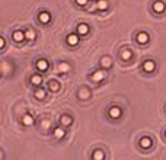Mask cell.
<instances>
[{
    "mask_svg": "<svg viewBox=\"0 0 166 160\" xmlns=\"http://www.w3.org/2000/svg\"><path fill=\"white\" fill-rule=\"evenodd\" d=\"M109 115H111L112 118H120V117H121V109H120L118 106H112V108L109 109Z\"/></svg>",
    "mask_w": 166,
    "mask_h": 160,
    "instance_id": "1",
    "label": "cell"
},
{
    "mask_svg": "<svg viewBox=\"0 0 166 160\" xmlns=\"http://www.w3.org/2000/svg\"><path fill=\"white\" fill-rule=\"evenodd\" d=\"M50 19H51V16H50L48 12H41V13H40V22H41V23H48Z\"/></svg>",
    "mask_w": 166,
    "mask_h": 160,
    "instance_id": "2",
    "label": "cell"
},
{
    "mask_svg": "<svg viewBox=\"0 0 166 160\" xmlns=\"http://www.w3.org/2000/svg\"><path fill=\"white\" fill-rule=\"evenodd\" d=\"M104 77H105V72H102V70H98V72H95L92 74V79L95 80V81H99V80H102Z\"/></svg>",
    "mask_w": 166,
    "mask_h": 160,
    "instance_id": "3",
    "label": "cell"
},
{
    "mask_svg": "<svg viewBox=\"0 0 166 160\" xmlns=\"http://www.w3.org/2000/svg\"><path fill=\"white\" fill-rule=\"evenodd\" d=\"M37 67H38L41 72H45V70L48 69V61H47V60H38Z\"/></svg>",
    "mask_w": 166,
    "mask_h": 160,
    "instance_id": "4",
    "label": "cell"
},
{
    "mask_svg": "<svg viewBox=\"0 0 166 160\" xmlns=\"http://www.w3.org/2000/svg\"><path fill=\"white\" fill-rule=\"evenodd\" d=\"M140 146H141L143 149H149V147L152 146V140H150V138H147V137H144V138H141V140H140Z\"/></svg>",
    "mask_w": 166,
    "mask_h": 160,
    "instance_id": "5",
    "label": "cell"
},
{
    "mask_svg": "<svg viewBox=\"0 0 166 160\" xmlns=\"http://www.w3.org/2000/svg\"><path fill=\"white\" fill-rule=\"evenodd\" d=\"M77 32H79L80 35H86V34L89 32V26L84 25V23H80V25L77 26Z\"/></svg>",
    "mask_w": 166,
    "mask_h": 160,
    "instance_id": "6",
    "label": "cell"
},
{
    "mask_svg": "<svg viewBox=\"0 0 166 160\" xmlns=\"http://www.w3.org/2000/svg\"><path fill=\"white\" fill-rule=\"evenodd\" d=\"M137 41H138L140 44H146V42L149 41V35L144 34V32H140V34L137 35Z\"/></svg>",
    "mask_w": 166,
    "mask_h": 160,
    "instance_id": "7",
    "label": "cell"
},
{
    "mask_svg": "<svg viewBox=\"0 0 166 160\" xmlns=\"http://www.w3.org/2000/svg\"><path fill=\"white\" fill-rule=\"evenodd\" d=\"M153 9H155L156 12H163V10H165V3H163V1H155Z\"/></svg>",
    "mask_w": 166,
    "mask_h": 160,
    "instance_id": "8",
    "label": "cell"
},
{
    "mask_svg": "<svg viewBox=\"0 0 166 160\" xmlns=\"http://www.w3.org/2000/svg\"><path fill=\"white\" fill-rule=\"evenodd\" d=\"M143 69H144L146 72H153V70H155V63L149 60V61H146V63L143 64Z\"/></svg>",
    "mask_w": 166,
    "mask_h": 160,
    "instance_id": "9",
    "label": "cell"
},
{
    "mask_svg": "<svg viewBox=\"0 0 166 160\" xmlns=\"http://www.w3.org/2000/svg\"><path fill=\"white\" fill-rule=\"evenodd\" d=\"M13 40L16 41V42H21V41L25 40V34L21 32V31H16V32L13 34Z\"/></svg>",
    "mask_w": 166,
    "mask_h": 160,
    "instance_id": "10",
    "label": "cell"
},
{
    "mask_svg": "<svg viewBox=\"0 0 166 160\" xmlns=\"http://www.w3.org/2000/svg\"><path fill=\"white\" fill-rule=\"evenodd\" d=\"M67 42H69L70 45H76V44L79 42V37H77V35H74V34H72V35H69V37H67Z\"/></svg>",
    "mask_w": 166,
    "mask_h": 160,
    "instance_id": "11",
    "label": "cell"
},
{
    "mask_svg": "<svg viewBox=\"0 0 166 160\" xmlns=\"http://www.w3.org/2000/svg\"><path fill=\"white\" fill-rule=\"evenodd\" d=\"M61 124L64 125V127H67V125H70L72 122H73V120H72V117H69V115H63L61 117Z\"/></svg>",
    "mask_w": 166,
    "mask_h": 160,
    "instance_id": "12",
    "label": "cell"
},
{
    "mask_svg": "<svg viewBox=\"0 0 166 160\" xmlns=\"http://www.w3.org/2000/svg\"><path fill=\"white\" fill-rule=\"evenodd\" d=\"M96 6H98V9H101V10H106V9H108V1H106V0H99Z\"/></svg>",
    "mask_w": 166,
    "mask_h": 160,
    "instance_id": "13",
    "label": "cell"
},
{
    "mask_svg": "<svg viewBox=\"0 0 166 160\" xmlns=\"http://www.w3.org/2000/svg\"><path fill=\"white\" fill-rule=\"evenodd\" d=\"M104 157H105V154H104L102 150H96V152L93 153V159L95 160H104Z\"/></svg>",
    "mask_w": 166,
    "mask_h": 160,
    "instance_id": "14",
    "label": "cell"
},
{
    "mask_svg": "<svg viewBox=\"0 0 166 160\" xmlns=\"http://www.w3.org/2000/svg\"><path fill=\"white\" fill-rule=\"evenodd\" d=\"M22 122H23L25 125H32V124H34V118H32L31 115H25V117L22 118Z\"/></svg>",
    "mask_w": 166,
    "mask_h": 160,
    "instance_id": "15",
    "label": "cell"
},
{
    "mask_svg": "<svg viewBox=\"0 0 166 160\" xmlns=\"http://www.w3.org/2000/svg\"><path fill=\"white\" fill-rule=\"evenodd\" d=\"M25 38L26 40H35V31H32V29H28L26 32H25Z\"/></svg>",
    "mask_w": 166,
    "mask_h": 160,
    "instance_id": "16",
    "label": "cell"
},
{
    "mask_svg": "<svg viewBox=\"0 0 166 160\" xmlns=\"http://www.w3.org/2000/svg\"><path fill=\"white\" fill-rule=\"evenodd\" d=\"M64 134H66V132L63 131V128H55V130H54V135H55L57 138H63Z\"/></svg>",
    "mask_w": 166,
    "mask_h": 160,
    "instance_id": "17",
    "label": "cell"
},
{
    "mask_svg": "<svg viewBox=\"0 0 166 160\" xmlns=\"http://www.w3.org/2000/svg\"><path fill=\"white\" fill-rule=\"evenodd\" d=\"M50 89L52 90V92H57L58 89H60V84H58V81H50Z\"/></svg>",
    "mask_w": 166,
    "mask_h": 160,
    "instance_id": "18",
    "label": "cell"
},
{
    "mask_svg": "<svg viewBox=\"0 0 166 160\" xmlns=\"http://www.w3.org/2000/svg\"><path fill=\"white\" fill-rule=\"evenodd\" d=\"M101 64H102L104 67H109V66H111V58H109V57H104V58L101 60Z\"/></svg>",
    "mask_w": 166,
    "mask_h": 160,
    "instance_id": "19",
    "label": "cell"
},
{
    "mask_svg": "<svg viewBox=\"0 0 166 160\" xmlns=\"http://www.w3.org/2000/svg\"><path fill=\"white\" fill-rule=\"evenodd\" d=\"M58 69H60V72L66 73V72H69V70H70V66H69L67 63H61V64L58 66Z\"/></svg>",
    "mask_w": 166,
    "mask_h": 160,
    "instance_id": "20",
    "label": "cell"
},
{
    "mask_svg": "<svg viewBox=\"0 0 166 160\" xmlns=\"http://www.w3.org/2000/svg\"><path fill=\"white\" fill-rule=\"evenodd\" d=\"M121 57H123L124 60H130V58H131V51H130V50H124V51L121 52Z\"/></svg>",
    "mask_w": 166,
    "mask_h": 160,
    "instance_id": "21",
    "label": "cell"
},
{
    "mask_svg": "<svg viewBox=\"0 0 166 160\" xmlns=\"http://www.w3.org/2000/svg\"><path fill=\"white\" fill-rule=\"evenodd\" d=\"M31 83H32V84H40V83H41V76H38V74L32 76V77H31Z\"/></svg>",
    "mask_w": 166,
    "mask_h": 160,
    "instance_id": "22",
    "label": "cell"
},
{
    "mask_svg": "<svg viewBox=\"0 0 166 160\" xmlns=\"http://www.w3.org/2000/svg\"><path fill=\"white\" fill-rule=\"evenodd\" d=\"M35 96H37L38 99H44V98H45V90H44V89H38V90L35 92Z\"/></svg>",
    "mask_w": 166,
    "mask_h": 160,
    "instance_id": "23",
    "label": "cell"
},
{
    "mask_svg": "<svg viewBox=\"0 0 166 160\" xmlns=\"http://www.w3.org/2000/svg\"><path fill=\"white\" fill-rule=\"evenodd\" d=\"M76 1H77V3L80 4V6H84V4L87 3V0H76Z\"/></svg>",
    "mask_w": 166,
    "mask_h": 160,
    "instance_id": "24",
    "label": "cell"
},
{
    "mask_svg": "<svg viewBox=\"0 0 166 160\" xmlns=\"http://www.w3.org/2000/svg\"><path fill=\"white\" fill-rule=\"evenodd\" d=\"M3 47H4V40L0 37V48H3Z\"/></svg>",
    "mask_w": 166,
    "mask_h": 160,
    "instance_id": "25",
    "label": "cell"
}]
</instances>
